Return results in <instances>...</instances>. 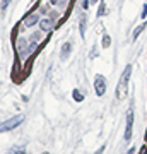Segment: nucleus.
Wrapping results in <instances>:
<instances>
[{"label":"nucleus","mask_w":147,"mask_h":154,"mask_svg":"<svg viewBox=\"0 0 147 154\" xmlns=\"http://www.w3.org/2000/svg\"><path fill=\"white\" fill-rule=\"evenodd\" d=\"M132 72V65H127L123 74L120 77V82H118V88H116V99H125L127 98V91H128V77H130Z\"/></svg>","instance_id":"nucleus-1"},{"label":"nucleus","mask_w":147,"mask_h":154,"mask_svg":"<svg viewBox=\"0 0 147 154\" xmlns=\"http://www.w3.org/2000/svg\"><path fill=\"white\" fill-rule=\"evenodd\" d=\"M22 120H24V116L19 115V116H12V118H9V120L2 122V123H0V132H9V130H14L16 127H19L22 123Z\"/></svg>","instance_id":"nucleus-2"},{"label":"nucleus","mask_w":147,"mask_h":154,"mask_svg":"<svg viewBox=\"0 0 147 154\" xmlns=\"http://www.w3.org/2000/svg\"><path fill=\"white\" fill-rule=\"evenodd\" d=\"M94 89H96V94H98V96H103V94L106 93V79H104L103 75H96Z\"/></svg>","instance_id":"nucleus-3"},{"label":"nucleus","mask_w":147,"mask_h":154,"mask_svg":"<svg viewBox=\"0 0 147 154\" xmlns=\"http://www.w3.org/2000/svg\"><path fill=\"white\" fill-rule=\"evenodd\" d=\"M132 132H133V110H128V115H127V130H125V140H130L132 139Z\"/></svg>","instance_id":"nucleus-4"},{"label":"nucleus","mask_w":147,"mask_h":154,"mask_svg":"<svg viewBox=\"0 0 147 154\" xmlns=\"http://www.w3.org/2000/svg\"><path fill=\"white\" fill-rule=\"evenodd\" d=\"M36 24H39L38 14H29V16L24 19V28H33V26H36Z\"/></svg>","instance_id":"nucleus-5"},{"label":"nucleus","mask_w":147,"mask_h":154,"mask_svg":"<svg viewBox=\"0 0 147 154\" xmlns=\"http://www.w3.org/2000/svg\"><path fill=\"white\" fill-rule=\"evenodd\" d=\"M39 28H41V31H44V33H50V31L53 29V21H51L50 17H44V19L39 21Z\"/></svg>","instance_id":"nucleus-6"},{"label":"nucleus","mask_w":147,"mask_h":154,"mask_svg":"<svg viewBox=\"0 0 147 154\" xmlns=\"http://www.w3.org/2000/svg\"><path fill=\"white\" fill-rule=\"evenodd\" d=\"M72 51V43H63V46H62V53H60V60H67L69 58V55H70Z\"/></svg>","instance_id":"nucleus-7"},{"label":"nucleus","mask_w":147,"mask_h":154,"mask_svg":"<svg viewBox=\"0 0 147 154\" xmlns=\"http://www.w3.org/2000/svg\"><path fill=\"white\" fill-rule=\"evenodd\" d=\"M17 51H19L21 57L27 53V41L24 38H19V41H17Z\"/></svg>","instance_id":"nucleus-8"},{"label":"nucleus","mask_w":147,"mask_h":154,"mask_svg":"<svg viewBox=\"0 0 147 154\" xmlns=\"http://www.w3.org/2000/svg\"><path fill=\"white\" fill-rule=\"evenodd\" d=\"M11 154H26V147L24 146H16L11 149Z\"/></svg>","instance_id":"nucleus-9"},{"label":"nucleus","mask_w":147,"mask_h":154,"mask_svg":"<svg viewBox=\"0 0 147 154\" xmlns=\"http://www.w3.org/2000/svg\"><path fill=\"white\" fill-rule=\"evenodd\" d=\"M144 28H145V24H144V22H142L140 26H139V28H137L135 31H133V36H132V38H133V39H137V38H139V34H140L142 31H144Z\"/></svg>","instance_id":"nucleus-10"},{"label":"nucleus","mask_w":147,"mask_h":154,"mask_svg":"<svg viewBox=\"0 0 147 154\" xmlns=\"http://www.w3.org/2000/svg\"><path fill=\"white\" fill-rule=\"evenodd\" d=\"M36 48H38V43L31 41V43L27 45V53H34V51H36Z\"/></svg>","instance_id":"nucleus-11"},{"label":"nucleus","mask_w":147,"mask_h":154,"mask_svg":"<svg viewBox=\"0 0 147 154\" xmlns=\"http://www.w3.org/2000/svg\"><path fill=\"white\" fill-rule=\"evenodd\" d=\"M81 34H82V36L86 34V16L81 17Z\"/></svg>","instance_id":"nucleus-12"},{"label":"nucleus","mask_w":147,"mask_h":154,"mask_svg":"<svg viewBox=\"0 0 147 154\" xmlns=\"http://www.w3.org/2000/svg\"><path fill=\"white\" fill-rule=\"evenodd\" d=\"M109 43H111V39H109V36H104L103 38V48H108Z\"/></svg>","instance_id":"nucleus-13"},{"label":"nucleus","mask_w":147,"mask_h":154,"mask_svg":"<svg viewBox=\"0 0 147 154\" xmlns=\"http://www.w3.org/2000/svg\"><path fill=\"white\" fill-rule=\"evenodd\" d=\"M74 99H75V101H82V99H84V98H82V94L79 93L77 89H75V91H74Z\"/></svg>","instance_id":"nucleus-14"},{"label":"nucleus","mask_w":147,"mask_h":154,"mask_svg":"<svg viewBox=\"0 0 147 154\" xmlns=\"http://www.w3.org/2000/svg\"><path fill=\"white\" fill-rule=\"evenodd\" d=\"M9 4H11V0H2V12H5V9L9 7Z\"/></svg>","instance_id":"nucleus-15"},{"label":"nucleus","mask_w":147,"mask_h":154,"mask_svg":"<svg viewBox=\"0 0 147 154\" xmlns=\"http://www.w3.org/2000/svg\"><path fill=\"white\" fill-rule=\"evenodd\" d=\"M50 2H51L53 5H60V4H63V2H65V0H50Z\"/></svg>","instance_id":"nucleus-16"},{"label":"nucleus","mask_w":147,"mask_h":154,"mask_svg":"<svg viewBox=\"0 0 147 154\" xmlns=\"http://www.w3.org/2000/svg\"><path fill=\"white\" fill-rule=\"evenodd\" d=\"M89 4H91L89 0H84V2H82V7H84V9H89Z\"/></svg>","instance_id":"nucleus-17"},{"label":"nucleus","mask_w":147,"mask_h":154,"mask_svg":"<svg viewBox=\"0 0 147 154\" xmlns=\"http://www.w3.org/2000/svg\"><path fill=\"white\" fill-rule=\"evenodd\" d=\"M147 16V4L144 5V11H142V17H145Z\"/></svg>","instance_id":"nucleus-18"},{"label":"nucleus","mask_w":147,"mask_h":154,"mask_svg":"<svg viewBox=\"0 0 147 154\" xmlns=\"http://www.w3.org/2000/svg\"><path fill=\"white\" fill-rule=\"evenodd\" d=\"M139 154H147V147H142L140 151H139Z\"/></svg>","instance_id":"nucleus-19"},{"label":"nucleus","mask_w":147,"mask_h":154,"mask_svg":"<svg viewBox=\"0 0 147 154\" xmlns=\"http://www.w3.org/2000/svg\"><path fill=\"white\" fill-rule=\"evenodd\" d=\"M103 151H104V147H103V146H101V149H99V151H96V152H94V154H101V152H103Z\"/></svg>","instance_id":"nucleus-20"},{"label":"nucleus","mask_w":147,"mask_h":154,"mask_svg":"<svg viewBox=\"0 0 147 154\" xmlns=\"http://www.w3.org/2000/svg\"><path fill=\"white\" fill-rule=\"evenodd\" d=\"M89 2H98V0H89Z\"/></svg>","instance_id":"nucleus-21"},{"label":"nucleus","mask_w":147,"mask_h":154,"mask_svg":"<svg viewBox=\"0 0 147 154\" xmlns=\"http://www.w3.org/2000/svg\"><path fill=\"white\" fill-rule=\"evenodd\" d=\"M43 154H48V152H43Z\"/></svg>","instance_id":"nucleus-22"}]
</instances>
